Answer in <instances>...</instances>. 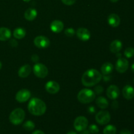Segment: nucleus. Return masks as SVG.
Masks as SVG:
<instances>
[{
	"label": "nucleus",
	"instance_id": "obj_39",
	"mask_svg": "<svg viewBox=\"0 0 134 134\" xmlns=\"http://www.w3.org/2000/svg\"><path fill=\"white\" fill-rule=\"evenodd\" d=\"M22 1H25V2H29V1H30L31 0H22Z\"/></svg>",
	"mask_w": 134,
	"mask_h": 134
},
{
	"label": "nucleus",
	"instance_id": "obj_38",
	"mask_svg": "<svg viewBox=\"0 0 134 134\" xmlns=\"http://www.w3.org/2000/svg\"><path fill=\"white\" fill-rule=\"evenodd\" d=\"M110 1H111V2H113V3H116V2H117L119 0H110Z\"/></svg>",
	"mask_w": 134,
	"mask_h": 134
},
{
	"label": "nucleus",
	"instance_id": "obj_29",
	"mask_svg": "<svg viewBox=\"0 0 134 134\" xmlns=\"http://www.w3.org/2000/svg\"><path fill=\"white\" fill-rule=\"evenodd\" d=\"M94 93L97 94H101L103 92V88L102 86H97L94 88Z\"/></svg>",
	"mask_w": 134,
	"mask_h": 134
},
{
	"label": "nucleus",
	"instance_id": "obj_26",
	"mask_svg": "<svg viewBox=\"0 0 134 134\" xmlns=\"http://www.w3.org/2000/svg\"><path fill=\"white\" fill-rule=\"evenodd\" d=\"M124 54L127 58H131L134 56V48L133 47H128L124 51Z\"/></svg>",
	"mask_w": 134,
	"mask_h": 134
},
{
	"label": "nucleus",
	"instance_id": "obj_35",
	"mask_svg": "<svg viewBox=\"0 0 134 134\" xmlns=\"http://www.w3.org/2000/svg\"><path fill=\"white\" fill-rule=\"evenodd\" d=\"M81 134H90V133L88 130H84L81 131Z\"/></svg>",
	"mask_w": 134,
	"mask_h": 134
},
{
	"label": "nucleus",
	"instance_id": "obj_22",
	"mask_svg": "<svg viewBox=\"0 0 134 134\" xmlns=\"http://www.w3.org/2000/svg\"><path fill=\"white\" fill-rule=\"evenodd\" d=\"M96 105L102 109H107L109 106V102L105 97L100 96L98 97L96 100Z\"/></svg>",
	"mask_w": 134,
	"mask_h": 134
},
{
	"label": "nucleus",
	"instance_id": "obj_9",
	"mask_svg": "<svg viewBox=\"0 0 134 134\" xmlns=\"http://www.w3.org/2000/svg\"><path fill=\"white\" fill-rule=\"evenodd\" d=\"M31 97V92L27 89H21L17 92L15 99L19 103H24L28 100Z\"/></svg>",
	"mask_w": 134,
	"mask_h": 134
},
{
	"label": "nucleus",
	"instance_id": "obj_5",
	"mask_svg": "<svg viewBox=\"0 0 134 134\" xmlns=\"http://www.w3.org/2000/svg\"><path fill=\"white\" fill-rule=\"evenodd\" d=\"M33 71L37 77L44 79L48 75V70L45 65L41 63H36L33 67Z\"/></svg>",
	"mask_w": 134,
	"mask_h": 134
},
{
	"label": "nucleus",
	"instance_id": "obj_36",
	"mask_svg": "<svg viewBox=\"0 0 134 134\" xmlns=\"http://www.w3.org/2000/svg\"><path fill=\"white\" fill-rule=\"evenodd\" d=\"M67 134H77L75 132H73V131H70V132H68Z\"/></svg>",
	"mask_w": 134,
	"mask_h": 134
},
{
	"label": "nucleus",
	"instance_id": "obj_12",
	"mask_svg": "<svg viewBox=\"0 0 134 134\" xmlns=\"http://www.w3.org/2000/svg\"><path fill=\"white\" fill-rule=\"evenodd\" d=\"M60 85L54 81H49L46 83L45 90L51 94H56L60 91Z\"/></svg>",
	"mask_w": 134,
	"mask_h": 134
},
{
	"label": "nucleus",
	"instance_id": "obj_30",
	"mask_svg": "<svg viewBox=\"0 0 134 134\" xmlns=\"http://www.w3.org/2000/svg\"><path fill=\"white\" fill-rule=\"evenodd\" d=\"M61 1L64 5H68V6L73 5L76 2V0H61Z\"/></svg>",
	"mask_w": 134,
	"mask_h": 134
},
{
	"label": "nucleus",
	"instance_id": "obj_27",
	"mask_svg": "<svg viewBox=\"0 0 134 134\" xmlns=\"http://www.w3.org/2000/svg\"><path fill=\"white\" fill-rule=\"evenodd\" d=\"M88 131L90 132V133L96 134L99 132V130L97 125H96V124H91L90 126H89Z\"/></svg>",
	"mask_w": 134,
	"mask_h": 134
},
{
	"label": "nucleus",
	"instance_id": "obj_28",
	"mask_svg": "<svg viewBox=\"0 0 134 134\" xmlns=\"http://www.w3.org/2000/svg\"><path fill=\"white\" fill-rule=\"evenodd\" d=\"M64 34H65V35H67L68 37H73V35L75 34V31L73 28L72 27H69V28H67L66 30L64 31Z\"/></svg>",
	"mask_w": 134,
	"mask_h": 134
},
{
	"label": "nucleus",
	"instance_id": "obj_13",
	"mask_svg": "<svg viewBox=\"0 0 134 134\" xmlns=\"http://www.w3.org/2000/svg\"><path fill=\"white\" fill-rule=\"evenodd\" d=\"M77 37L82 41H88L90 39L91 34L90 31L85 27H80L77 31Z\"/></svg>",
	"mask_w": 134,
	"mask_h": 134
},
{
	"label": "nucleus",
	"instance_id": "obj_41",
	"mask_svg": "<svg viewBox=\"0 0 134 134\" xmlns=\"http://www.w3.org/2000/svg\"><path fill=\"white\" fill-rule=\"evenodd\" d=\"M133 82H134V79H133Z\"/></svg>",
	"mask_w": 134,
	"mask_h": 134
},
{
	"label": "nucleus",
	"instance_id": "obj_18",
	"mask_svg": "<svg viewBox=\"0 0 134 134\" xmlns=\"http://www.w3.org/2000/svg\"><path fill=\"white\" fill-rule=\"evenodd\" d=\"M122 48V43L120 40H114L113 41L111 42L110 44L109 49L112 53L116 54L120 52L121 49Z\"/></svg>",
	"mask_w": 134,
	"mask_h": 134
},
{
	"label": "nucleus",
	"instance_id": "obj_2",
	"mask_svg": "<svg viewBox=\"0 0 134 134\" xmlns=\"http://www.w3.org/2000/svg\"><path fill=\"white\" fill-rule=\"evenodd\" d=\"M27 109L31 115L34 116H41L47 111V105L41 99L34 98L30 99L27 105Z\"/></svg>",
	"mask_w": 134,
	"mask_h": 134
},
{
	"label": "nucleus",
	"instance_id": "obj_3",
	"mask_svg": "<svg viewBox=\"0 0 134 134\" xmlns=\"http://www.w3.org/2000/svg\"><path fill=\"white\" fill-rule=\"evenodd\" d=\"M96 98V94L88 88L82 89L77 94V99L82 104H88L92 102Z\"/></svg>",
	"mask_w": 134,
	"mask_h": 134
},
{
	"label": "nucleus",
	"instance_id": "obj_15",
	"mask_svg": "<svg viewBox=\"0 0 134 134\" xmlns=\"http://www.w3.org/2000/svg\"><path fill=\"white\" fill-rule=\"evenodd\" d=\"M107 22L109 25L113 27H116L120 25V18L118 14L115 13H112L109 14L107 18Z\"/></svg>",
	"mask_w": 134,
	"mask_h": 134
},
{
	"label": "nucleus",
	"instance_id": "obj_21",
	"mask_svg": "<svg viewBox=\"0 0 134 134\" xmlns=\"http://www.w3.org/2000/svg\"><path fill=\"white\" fill-rule=\"evenodd\" d=\"M114 69V66L111 63L105 62L102 65L101 68V72L103 75H108L111 74Z\"/></svg>",
	"mask_w": 134,
	"mask_h": 134
},
{
	"label": "nucleus",
	"instance_id": "obj_32",
	"mask_svg": "<svg viewBox=\"0 0 134 134\" xmlns=\"http://www.w3.org/2000/svg\"><path fill=\"white\" fill-rule=\"evenodd\" d=\"M10 44L12 46V47H16L17 45H18V42L16 41V40H14V39H12V40H10Z\"/></svg>",
	"mask_w": 134,
	"mask_h": 134
},
{
	"label": "nucleus",
	"instance_id": "obj_16",
	"mask_svg": "<svg viewBox=\"0 0 134 134\" xmlns=\"http://www.w3.org/2000/svg\"><path fill=\"white\" fill-rule=\"evenodd\" d=\"M31 72V68L28 64H25L21 66L18 69V75L20 78L24 79L28 77Z\"/></svg>",
	"mask_w": 134,
	"mask_h": 134
},
{
	"label": "nucleus",
	"instance_id": "obj_24",
	"mask_svg": "<svg viewBox=\"0 0 134 134\" xmlns=\"http://www.w3.org/2000/svg\"><path fill=\"white\" fill-rule=\"evenodd\" d=\"M103 134H116V128L113 125H107L103 129Z\"/></svg>",
	"mask_w": 134,
	"mask_h": 134
},
{
	"label": "nucleus",
	"instance_id": "obj_1",
	"mask_svg": "<svg viewBox=\"0 0 134 134\" xmlns=\"http://www.w3.org/2000/svg\"><path fill=\"white\" fill-rule=\"evenodd\" d=\"M102 79V74L95 69H90L83 73L81 82L86 87H92L99 83Z\"/></svg>",
	"mask_w": 134,
	"mask_h": 134
},
{
	"label": "nucleus",
	"instance_id": "obj_40",
	"mask_svg": "<svg viewBox=\"0 0 134 134\" xmlns=\"http://www.w3.org/2000/svg\"><path fill=\"white\" fill-rule=\"evenodd\" d=\"M1 68H2V64H1V62H0V69H1Z\"/></svg>",
	"mask_w": 134,
	"mask_h": 134
},
{
	"label": "nucleus",
	"instance_id": "obj_37",
	"mask_svg": "<svg viewBox=\"0 0 134 134\" xmlns=\"http://www.w3.org/2000/svg\"><path fill=\"white\" fill-rule=\"evenodd\" d=\"M131 69H132V71L134 73V63L132 65V67H131Z\"/></svg>",
	"mask_w": 134,
	"mask_h": 134
},
{
	"label": "nucleus",
	"instance_id": "obj_34",
	"mask_svg": "<svg viewBox=\"0 0 134 134\" xmlns=\"http://www.w3.org/2000/svg\"><path fill=\"white\" fill-rule=\"evenodd\" d=\"M32 134H45L43 131L39 130H35L33 132Z\"/></svg>",
	"mask_w": 134,
	"mask_h": 134
},
{
	"label": "nucleus",
	"instance_id": "obj_10",
	"mask_svg": "<svg viewBox=\"0 0 134 134\" xmlns=\"http://www.w3.org/2000/svg\"><path fill=\"white\" fill-rule=\"evenodd\" d=\"M129 67V63L126 58H119L115 65L116 70L120 73H124L128 70Z\"/></svg>",
	"mask_w": 134,
	"mask_h": 134
},
{
	"label": "nucleus",
	"instance_id": "obj_17",
	"mask_svg": "<svg viewBox=\"0 0 134 134\" xmlns=\"http://www.w3.org/2000/svg\"><path fill=\"white\" fill-rule=\"evenodd\" d=\"M122 95L126 99H132L134 98V88L130 85H126L122 89Z\"/></svg>",
	"mask_w": 134,
	"mask_h": 134
},
{
	"label": "nucleus",
	"instance_id": "obj_19",
	"mask_svg": "<svg viewBox=\"0 0 134 134\" xmlns=\"http://www.w3.org/2000/svg\"><path fill=\"white\" fill-rule=\"evenodd\" d=\"M37 16V11L34 8H29L25 11L24 18L27 21H33L36 18Z\"/></svg>",
	"mask_w": 134,
	"mask_h": 134
},
{
	"label": "nucleus",
	"instance_id": "obj_20",
	"mask_svg": "<svg viewBox=\"0 0 134 134\" xmlns=\"http://www.w3.org/2000/svg\"><path fill=\"white\" fill-rule=\"evenodd\" d=\"M11 37V31L7 27H0V41H5L9 40Z\"/></svg>",
	"mask_w": 134,
	"mask_h": 134
},
{
	"label": "nucleus",
	"instance_id": "obj_11",
	"mask_svg": "<svg viewBox=\"0 0 134 134\" xmlns=\"http://www.w3.org/2000/svg\"><path fill=\"white\" fill-rule=\"evenodd\" d=\"M107 96L110 99H113V100H115L117 99L120 96V89L116 85H110L107 89Z\"/></svg>",
	"mask_w": 134,
	"mask_h": 134
},
{
	"label": "nucleus",
	"instance_id": "obj_4",
	"mask_svg": "<svg viewBox=\"0 0 134 134\" xmlns=\"http://www.w3.org/2000/svg\"><path fill=\"white\" fill-rule=\"evenodd\" d=\"M25 116V111L21 108H16L10 113L9 115V120L14 125H19L23 122Z\"/></svg>",
	"mask_w": 134,
	"mask_h": 134
},
{
	"label": "nucleus",
	"instance_id": "obj_23",
	"mask_svg": "<svg viewBox=\"0 0 134 134\" xmlns=\"http://www.w3.org/2000/svg\"><path fill=\"white\" fill-rule=\"evenodd\" d=\"M26 35V30L22 27H17L13 31V36L16 39H22Z\"/></svg>",
	"mask_w": 134,
	"mask_h": 134
},
{
	"label": "nucleus",
	"instance_id": "obj_6",
	"mask_svg": "<svg viewBox=\"0 0 134 134\" xmlns=\"http://www.w3.org/2000/svg\"><path fill=\"white\" fill-rule=\"evenodd\" d=\"M95 119L100 125H106L111 120V115L107 111H100L96 115Z\"/></svg>",
	"mask_w": 134,
	"mask_h": 134
},
{
	"label": "nucleus",
	"instance_id": "obj_7",
	"mask_svg": "<svg viewBox=\"0 0 134 134\" xmlns=\"http://www.w3.org/2000/svg\"><path fill=\"white\" fill-rule=\"evenodd\" d=\"M88 125V120L85 116H79L76 118L73 123L75 129L77 132H81L84 130H86Z\"/></svg>",
	"mask_w": 134,
	"mask_h": 134
},
{
	"label": "nucleus",
	"instance_id": "obj_31",
	"mask_svg": "<svg viewBox=\"0 0 134 134\" xmlns=\"http://www.w3.org/2000/svg\"><path fill=\"white\" fill-rule=\"evenodd\" d=\"M31 60H32V62L37 63L38 61H39V56H38L37 55L34 54V55H32V56H31Z\"/></svg>",
	"mask_w": 134,
	"mask_h": 134
},
{
	"label": "nucleus",
	"instance_id": "obj_25",
	"mask_svg": "<svg viewBox=\"0 0 134 134\" xmlns=\"http://www.w3.org/2000/svg\"><path fill=\"white\" fill-rule=\"evenodd\" d=\"M35 123L31 120H27L23 124V128L27 131H32L35 128Z\"/></svg>",
	"mask_w": 134,
	"mask_h": 134
},
{
	"label": "nucleus",
	"instance_id": "obj_14",
	"mask_svg": "<svg viewBox=\"0 0 134 134\" xmlns=\"http://www.w3.org/2000/svg\"><path fill=\"white\" fill-rule=\"evenodd\" d=\"M50 28L52 32L55 34H58L62 31L64 28V24L63 22L60 20H54L51 22L50 25Z\"/></svg>",
	"mask_w": 134,
	"mask_h": 134
},
{
	"label": "nucleus",
	"instance_id": "obj_8",
	"mask_svg": "<svg viewBox=\"0 0 134 134\" xmlns=\"http://www.w3.org/2000/svg\"><path fill=\"white\" fill-rule=\"evenodd\" d=\"M34 43L36 47L39 48H46L51 44L49 39L44 35H38L34 39Z\"/></svg>",
	"mask_w": 134,
	"mask_h": 134
},
{
	"label": "nucleus",
	"instance_id": "obj_33",
	"mask_svg": "<svg viewBox=\"0 0 134 134\" xmlns=\"http://www.w3.org/2000/svg\"><path fill=\"white\" fill-rule=\"evenodd\" d=\"M120 134H132L131 132L127 129H123L120 131Z\"/></svg>",
	"mask_w": 134,
	"mask_h": 134
}]
</instances>
